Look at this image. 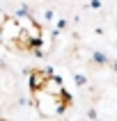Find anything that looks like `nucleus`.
<instances>
[{
	"mask_svg": "<svg viewBox=\"0 0 117 121\" xmlns=\"http://www.w3.org/2000/svg\"><path fill=\"white\" fill-rule=\"evenodd\" d=\"M30 96H32L34 108L44 117H60L71 105V96L64 82L44 69L30 71Z\"/></svg>",
	"mask_w": 117,
	"mask_h": 121,
	"instance_id": "1",
	"label": "nucleus"
},
{
	"mask_svg": "<svg viewBox=\"0 0 117 121\" xmlns=\"http://www.w3.org/2000/svg\"><path fill=\"white\" fill-rule=\"evenodd\" d=\"M0 41L9 50L16 53H32L41 41V25L30 16H7L0 27Z\"/></svg>",
	"mask_w": 117,
	"mask_h": 121,
	"instance_id": "2",
	"label": "nucleus"
},
{
	"mask_svg": "<svg viewBox=\"0 0 117 121\" xmlns=\"http://www.w3.org/2000/svg\"><path fill=\"white\" fill-rule=\"evenodd\" d=\"M5 21H7V16H5V12L0 9V27H2V23H5Z\"/></svg>",
	"mask_w": 117,
	"mask_h": 121,
	"instance_id": "3",
	"label": "nucleus"
}]
</instances>
